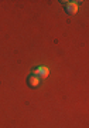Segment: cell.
Segmentation results:
<instances>
[{
    "mask_svg": "<svg viewBox=\"0 0 89 128\" xmlns=\"http://www.w3.org/2000/svg\"><path fill=\"white\" fill-rule=\"evenodd\" d=\"M34 76L38 77L40 80H44V78H47L49 76V68H48V67H44V66L37 67V68L34 70Z\"/></svg>",
    "mask_w": 89,
    "mask_h": 128,
    "instance_id": "cell-1",
    "label": "cell"
},
{
    "mask_svg": "<svg viewBox=\"0 0 89 128\" xmlns=\"http://www.w3.org/2000/svg\"><path fill=\"white\" fill-rule=\"evenodd\" d=\"M64 6H65V10H67L68 14H75L78 12V3L79 2H62Z\"/></svg>",
    "mask_w": 89,
    "mask_h": 128,
    "instance_id": "cell-2",
    "label": "cell"
},
{
    "mask_svg": "<svg viewBox=\"0 0 89 128\" xmlns=\"http://www.w3.org/2000/svg\"><path fill=\"white\" fill-rule=\"evenodd\" d=\"M40 81L41 80L38 77H36L34 74L28 77V86H30V87H38V86H40Z\"/></svg>",
    "mask_w": 89,
    "mask_h": 128,
    "instance_id": "cell-3",
    "label": "cell"
}]
</instances>
